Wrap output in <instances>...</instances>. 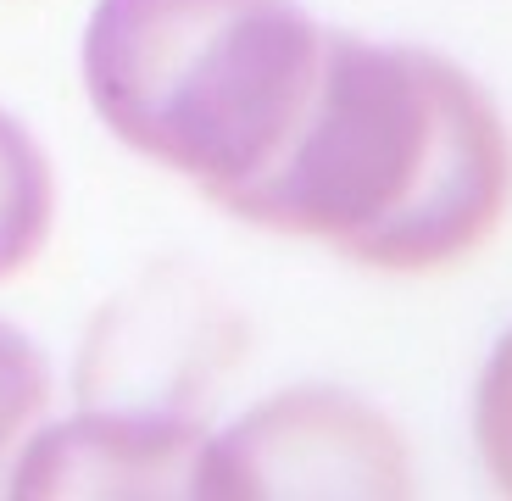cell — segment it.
Returning <instances> with one entry per match:
<instances>
[{
	"label": "cell",
	"instance_id": "cell-1",
	"mask_svg": "<svg viewBox=\"0 0 512 501\" xmlns=\"http://www.w3.org/2000/svg\"><path fill=\"white\" fill-rule=\"evenodd\" d=\"M218 206L362 268L440 273L485 251L507 218L512 140L457 62L323 28L307 117L279 162Z\"/></svg>",
	"mask_w": 512,
	"mask_h": 501
},
{
	"label": "cell",
	"instance_id": "cell-2",
	"mask_svg": "<svg viewBox=\"0 0 512 501\" xmlns=\"http://www.w3.org/2000/svg\"><path fill=\"white\" fill-rule=\"evenodd\" d=\"M318 62L323 28L295 0H101L84 28L95 117L212 206L279 162Z\"/></svg>",
	"mask_w": 512,
	"mask_h": 501
},
{
	"label": "cell",
	"instance_id": "cell-3",
	"mask_svg": "<svg viewBox=\"0 0 512 501\" xmlns=\"http://www.w3.org/2000/svg\"><path fill=\"white\" fill-rule=\"evenodd\" d=\"M206 501L279 496H412V463L396 424L346 390H284L206 435L195 490Z\"/></svg>",
	"mask_w": 512,
	"mask_h": 501
},
{
	"label": "cell",
	"instance_id": "cell-4",
	"mask_svg": "<svg viewBox=\"0 0 512 501\" xmlns=\"http://www.w3.org/2000/svg\"><path fill=\"white\" fill-rule=\"evenodd\" d=\"M206 429L173 412H84L45 424L17 446L6 496L84 501V496H190Z\"/></svg>",
	"mask_w": 512,
	"mask_h": 501
},
{
	"label": "cell",
	"instance_id": "cell-5",
	"mask_svg": "<svg viewBox=\"0 0 512 501\" xmlns=\"http://www.w3.org/2000/svg\"><path fill=\"white\" fill-rule=\"evenodd\" d=\"M56 223V179L39 140L0 112V284L17 279L45 251Z\"/></svg>",
	"mask_w": 512,
	"mask_h": 501
},
{
	"label": "cell",
	"instance_id": "cell-6",
	"mask_svg": "<svg viewBox=\"0 0 512 501\" xmlns=\"http://www.w3.org/2000/svg\"><path fill=\"white\" fill-rule=\"evenodd\" d=\"M45 407H51V373H45L39 351L28 346V334L0 323V485H6L17 446L39 429Z\"/></svg>",
	"mask_w": 512,
	"mask_h": 501
},
{
	"label": "cell",
	"instance_id": "cell-7",
	"mask_svg": "<svg viewBox=\"0 0 512 501\" xmlns=\"http://www.w3.org/2000/svg\"><path fill=\"white\" fill-rule=\"evenodd\" d=\"M474 440H479V457H485V474L496 479V490L512 496V329L496 340L485 373H479Z\"/></svg>",
	"mask_w": 512,
	"mask_h": 501
}]
</instances>
